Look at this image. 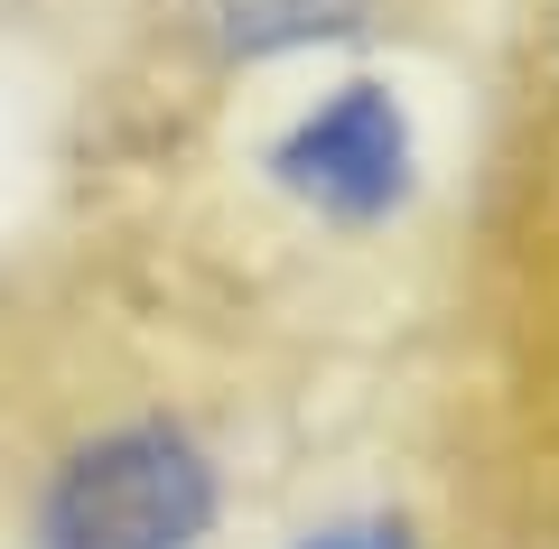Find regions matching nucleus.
Instances as JSON below:
<instances>
[{"instance_id": "1", "label": "nucleus", "mask_w": 559, "mask_h": 549, "mask_svg": "<svg viewBox=\"0 0 559 549\" xmlns=\"http://www.w3.org/2000/svg\"><path fill=\"white\" fill-rule=\"evenodd\" d=\"M215 530V466L178 429H112L47 485L38 549H197Z\"/></svg>"}, {"instance_id": "2", "label": "nucleus", "mask_w": 559, "mask_h": 549, "mask_svg": "<svg viewBox=\"0 0 559 549\" xmlns=\"http://www.w3.org/2000/svg\"><path fill=\"white\" fill-rule=\"evenodd\" d=\"M271 177L336 224H373L411 196V121H401V103L382 84H336L271 150Z\"/></svg>"}, {"instance_id": "3", "label": "nucleus", "mask_w": 559, "mask_h": 549, "mask_svg": "<svg viewBox=\"0 0 559 549\" xmlns=\"http://www.w3.org/2000/svg\"><path fill=\"white\" fill-rule=\"evenodd\" d=\"M187 20L215 57H280V47L355 38L373 20V0H187Z\"/></svg>"}, {"instance_id": "4", "label": "nucleus", "mask_w": 559, "mask_h": 549, "mask_svg": "<svg viewBox=\"0 0 559 549\" xmlns=\"http://www.w3.org/2000/svg\"><path fill=\"white\" fill-rule=\"evenodd\" d=\"M299 549H411L401 522H336V530H308Z\"/></svg>"}]
</instances>
